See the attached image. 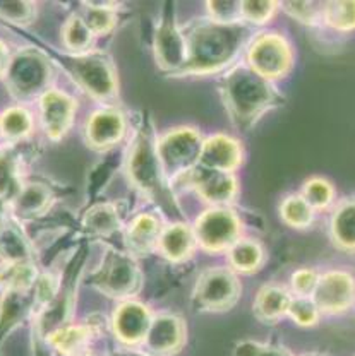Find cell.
I'll list each match as a JSON object with an SVG mask.
<instances>
[{
  "instance_id": "7402d4cb",
  "label": "cell",
  "mask_w": 355,
  "mask_h": 356,
  "mask_svg": "<svg viewBox=\"0 0 355 356\" xmlns=\"http://www.w3.org/2000/svg\"><path fill=\"white\" fill-rule=\"evenodd\" d=\"M160 235L161 229L157 218H153L151 214H141L129 225L125 242L132 254L143 255L155 248V245H158Z\"/></svg>"
},
{
  "instance_id": "d590c367",
  "label": "cell",
  "mask_w": 355,
  "mask_h": 356,
  "mask_svg": "<svg viewBox=\"0 0 355 356\" xmlns=\"http://www.w3.org/2000/svg\"><path fill=\"white\" fill-rule=\"evenodd\" d=\"M288 315L299 325L309 327V325L316 324L317 318H320V309L313 302V298H309V296H299V298L292 300L290 307H288Z\"/></svg>"
},
{
  "instance_id": "4dcf8cb0",
  "label": "cell",
  "mask_w": 355,
  "mask_h": 356,
  "mask_svg": "<svg viewBox=\"0 0 355 356\" xmlns=\"http://www.w3.org/2000/svg\"><path fill=\"white\" fill-rule=\"evenodd\" d=\"M280 214H282L285 222H288L290 226L306 228L313 222L314 209L306 202L302 195H288L282 202Z\"/></svg>"
},
{
  "instance_id": "83f0119b",
  "label": "cell",
  "mask_w": 355,
  "mask_h": 356,
  "mask_svg": "<svg viewBox=\"0 0 355 356\" xmlns=\"http://www.w3.org/2000/svg\"><path fill=\"white\" fill-rule=\"evenodd\" d=\"M21 184L19 180V166L16 158L9 151H0V199L13 200L19 194Z\"/></svg>"
},
{
  "instance_id": "e575fe53",
  "label": "cell",
  "mask_w": 355,
  "mask_h": 356,
  "mask_svg": "<svg viewBox=\"0 0 355 356\" xmlns=\"http://www.w3.org/2000/svg\"><path fill=\"white\" fill-rule=\"evenodd\" d=\"M84 22L91 33L102 35V33H109L116 24V16L112 13V6H100V3H91L86 7V14L83 16Z\"/></svg>"
},
{
  "instance_id": "cb8c5ba5",
  "label": "cell",
  "mask_w": 355,
  "mask_h": 356,
  "mask_svg": "<svg viewBox=\"0 0 355 356\" xmlns=\"http://www.w3.org/2000/svg\"><path fill=\"white\" fill-rule=\"evenodd\" d=\"M290 303L292 298L287 289L269 284V286H262L258 293L256 302H254V312L261 321L275 322L285 314H288Z\"/></svg>"
},
{
  "instance_id": "1f68e13d",
  "label": "cell",
  "mask_w": 355,
  "mask_h": 356,
  "mask_svg": "<svg viewBox=\"0 0 355 356\" xmlns=\"http://www.w3.org/2000/svg\"><path fill=\"white\" fill-rule=\"evenodd\" d=\"M302 197L314 211L326 209L335 200V187L326 178H310L302 188Z\"/></svg>"
},
{
  "instance_id": "ba28073f",
  "label": "cell",
  "mask_w": 355,
  "mask_h": 356,
  "mask_svg": "<svg viewBox=\"0 0 355 356\" xmlns=\"http://www.w3.org/2000/svg\"><path fill=\"white\" fill-rule=\"evenodd\" d=\"M240 222L232 211L223 207H213L206 211L196 221V242L212 252L230 248L239 238Z\"/></svg>"
},
{
  "instance_id": "74e56055",
  "label": "cell",
  "mask_w": 355,
  "mask_h": 356,
  "mask_svg": "<svg viewBox=\"0 0 355 356\" xmlns=\"http://www.w3.org/2000/svg\"><path fill=\"white\" fill-rule=\"evenodd\" d=\"M276 10L275 2H244L240 3V14L251 22H265Z\"/></svg>"
},
{
  "instance_id": "d6a6232c",
  "label": "cell",
  "mask_w": 355,
  "mask_h": 356,
  "mask_svg": "<svg viewBox=\"0 0 355 356\" xmlns=\"http://www.w3.org/2000/svg\"><path fill=\"white\" fill-rule=\"evenodd\" d=\"M84 225L96 235H110L118 228V216L112 206L103 204V206H96L91 211H88Z\"/></svg>"
},
{
  "instance_id": "9c48e42d",
  "label": "cell",
  "mask_w": 355,
  "mask_h": 356,
  "mask_svg": "<svg viewBox=\"0 0 355 356\" xmlns=\"http://www.w3.org/2000/svg\"><path fill=\"white\" fill-rule=\"evenodd\" d=\"M313 302L324 314H342L355 302V280L347 270H328L320 276Z\"/></svg>"
},
{
  "instance_id": "5bb4252c",
  "label": "cell",
  "mask_w": 355,
  "mask_h": 356,
  "mask_svg": "<svg viewBox=\"0 0 355 356\" xmlns=\"http://www.w3.org/2000/svg\"><path fill=\"white\" fill-rule=\"evenodd\" d=\"M157 60L164 70L184 69L187 62V42L173 19L161 21L157 31Z\"/></svg>"
},
{
  "instance_id": "f1b7e54d",
  "label": "cell",
  "mask_w": 355,
  "mask_h": 356,
  "mask_svg": "<svg viewBox=\"0 0 355 356\" xmlns=\"http://www.w3.org/2000/svg\"><path fill=\"white\" fill-rule=\"evenodd\" d=\"M90 337V329L72 325V327H61L48 336L52 346L62 355H74Z\"/></svg>"
},
{
  "instance_id": "4316f807",
  "label": "cell",
  "mask_w": 355,
  "mask_h": 356,
  "mask_svg": "<svg viewBox=\"0 0 355 356\" xmlns=\"http://www.w3.org/2000/svg\"><path fill=\"white\" fill-rule=\"evenodd\" d=\"M228 261L239 273H253L260 267L262 261L261 247L258 243L249 242V240H242V242L237 240L228 248Z\"/></svg>"
},
{
  "instance_id": "52a82bcc",
  "label": "cell",
  "mask_w": 355,
  "mask_h": 356,
  "mask_svg": "<svg viewBox=\"0 0 355 356\" xmlns=\"http://www.w3.org/2000/svg\"><path fill=\"white\" fill-rule=\"evenodd\" d=\"M74 79L98 99H110L117 92V79L112 65L103 55L83 54L69 60Z\"/></svg>"
},
{
  "instance_id": "603a6c76",
  "label": "cell",
  "mask_w": 355,
  "mask_h": 356,
  "mask_svg": "<svg viewBox=\"0 0 355 356\" xmlns=\"http://www.w3.org/2000/svg\"><path fill=\"white\" fill-rule=\"evenodd\" d=\"M194 243L196 235L192 233L189 226L175 222V225L168 226L161 232L160 240H158V248L166 259L179 262L189 257Z\"/></svg>"
},
{
  "instance_id": "e0dca14e",
  "label": "cell",
  "mask_w": 355,
  "mask_h": 356,
  "mask_svg": "<svg viewBox=\"0 0 355 356\" xmlns=\"http://www.w3.org/2000/svg\"><path fill=\"white\" fill-rule=\"evenodd\" d=\"M125 132V118L118 110H98L88 120V143L96 149L116 146Z\"/></svg>"
},
{
  "instance_id": "60d3db41",
  "label": "cell",
  "mask_w": 355,
  "mask_h": 356,
  "mask_svg": "<svg viewBox=\"0 0 355 356\" xmlns=\"http://www.w3.org/2000/svg\"><path fill=\"white\" fill-rule=\"evenodd\" d=\"M320 276L313 269H301L292 276V288L299 296H313Z\"/></svg>"
},
{
  "instance_id": "30bf717a",
  "label": "cell",
  "mask_w": 355,
  "mask_h": 356,
  "mask_svg": "<svg viewBox=\"0 0 355 356\" xmlns=\"http://www.w3.org/2000/svg\"><path fill=\"white\" fill-rule=\"evenodd\" d=\"M95 284L106 295L125 298L138 291L139 270L127 255L110 252L102 269L95 274Z\"/></svg>"
},
{
  "instance_id": "44dd1931",
  "label": "cell",
  "mask_w": 355,
  "mask_h": 356,
  "mask_svg": "<svg viewBox=\"0 0 355 356\" xmlns=\"http://www.w3.org/2000/svg\"><path fill=\"white\" fill-rule=\"evenodd\" d=\"M52 192L48 191L47 185L40 181L23 185L19 194L10 200L13 213L21 220H31V218L40 216L50 204Z\"/></svg>"
},
{
  "instance_id": "8d00e7d4",
  "label": "cell",
  "mask_w": 355,
  "mask_h": 356,
  "mask_svg": "<svg viewBox=\"0 0 355 356\" xmlns=\"http://www.w3.org/2000/svg\"><path fill=\"white\" fill-rule=\"evenodd\" d=\"M35 14V7L29 2H0V17L17 24L28 22Z\"/></svg>"
},
{
  "instance_id": "2e32d148",
  "label": "cell",
  "mask_w": 355,
  "mask_h": 356,
  "mask_svg": "<svg viewBox=\"0 0 355 356\" xmlns=\"http://www.w3.org/2000/svg\"><path fill=\"white\" fill-rule=\"evenodd\" d=\"M151 322L153 318L146 307L138 302H125L116 310L113 329L122 343L138 344L146 337Z\"/></svg>"
},
{
  "instance_id": "ee69618b",
  "label": "cell",
  "mask_w": 355,
  "mask_h": 356,
  "mask_svg": "<svg viewBox=\"0 0 355 356\" xmlns=\"http://www.w3.org/2000/svg\"><path fill=\"white\" fill-rule=\"evenodd\" d=\"M0 136H2V132H0Z\"/></svg>"
},
{
  "instance_id": "d6986e66",
  "label": "cell",
  "mask_w": 355,
  "mask_h": 356,
  "mask_svg": "<svg viewBox=\"0 0 355 356\" xmlns=\"http://www.w3.org/2000/svg\"><path fill=\"white\" fill-rule=\"evenodd\" d=\"M0 259L6 264L31 262V247L19 226L0 211Z\"/></svg>"
},
{
  "instance_id": "ab89813d",
  "label": "cell",
  "mask_w": 355,
  "mask_h": 356,
  "mask_svg": "<svg viewBox=\"0 0 355 356\" xmlns=\"http://www.w3.org/2000/svg\"><path fill=\"white\" fill-rule=\"evenodd\" d=\"M235 356H292L287 350L276 346H262L253 341H244L235 348Z\"/></svg>"
},
{
  "instance_id": "f35d334b",
  "label": "cell",
  "mask_w": 355,
  "mask_h": 356,
  "mask_svg": "<svg viewBox=\"0 0 355 356\" xmlns=\"http://www.w3.org/2000/svg\"><path fill=\"white\" fill-rule=\"evenodd\" d=\"M323 6H321V3L309 2H292L285 3L283 9L288 10V13L294 17H297V19L304 22H314L316 19H320V17H323Z\"/></svg>"
},
{
  "instance_id": "8992f818",
  "label": "cell",
  "mask_w": 355,
  "mask_h": 356,
  "mask_svg": "<svg viewBox=\"0 0 355 356\" xmlns=\"http://www.w3.org/2000/svg\"><path fill=\"white\" fill-rule=\"evenodd\" d=\"M240 295L237 276L228 269H208L199 276L194 289V303L201 310L221 312L230 309Z\"/></svg>"
},
{
  "instance_id": "f6af8a7d",
  "label": "cell",
  "mask_w": 355,
  "mask_h": 356,
  "mask_svg": "<svg viewBox=\"0 0 355 356\" xmlns=\"http://www.w3.org/2000/svg\"><path fill=\"white\" fill-rule=\"evenodd\" d=\"M84 356H86V355H84Z\"/></svg>"
},
{
  "instance_id": "3957f363",
  "label": "cell",
  "mask_w": 355,
  "mask_h": 356,
  "mask_svg": "<svg viewBox=\"0 0 355 356\" xmlns=\"http://www.w3.org/2000/svg\"><path fill=\"white\" fill-rule=\"evenodd\" d=\"M7 86L17 99H31L45 95L50 81V65L47 58L35 50H23L10 58L6 72Z\"/></svg>"
},
{
  "instance_id": "8fae6325",
  "label": "cell",
  "mask_w": 355,
  "mask_h": 356,
  "mask_svg": "<svg viewBox=\"0 0 355 356\" xmlns=\"http://www.w3.org/2000/svg\"><path fill=\"white\" fill-rule=\"evenodd\" d=\"M249 62L251 69L266 79L280 77L290 69L292 48L280 35H262L251 47Z\"/></svg>"
},
{
  "instance_id": "7bdbcfd3",
  "label": "cell",
  "mask_w": 355,
  "mask_h": 356,
  "mask_svg": "<svg viewBox=\"0 0 355 356\" xmlns=\"http://www.w3.org/2000/svg\"><path fill=\"white\" fill-rule=\"evenodd\" d=\"M10 55H9V50H7L6 43L0 42V76H3V74L7 72V69H9V64H10Z\"/></svg>"
},
{
  "instance_id": "ffe728a7",
  "label": "cell",
  "mask_w": 355,
  "mask_h": 356,
  "mask_svg": "<svg viewBox=\"0 0 355 356\" xmlns=\"http://www.w3.org/2000/svg\"><path fill=\"white\" fill-rule=\"evenodd\" d=\"M330 229L336 247L345 252H355V195L343 199L335 207Z\"/></svg>"
},
{
  "instance_id": "5b68a950",
  "label": "cell",
  "mask_w": 355,
  "mask_h": 356,
  "mask_svg": "<svg viewBox=\"0 0 355 356\" xmlns=\"http://www.w3.org/2000/svg\"><path fill=\"white\" fill-rule=\"evenodd\" d=\"M129 177L136 185L153 197H164V170L158 159L157 144L150 134L139 132L129 153Z\"/></svg>"
},
{
  "instance_id": "836d02e7",
  "label": "cell",
  "mask_w": 355,
  "mask_h": 356,
  "mask_svg": "<svg viewBox=\"0 0 355 356\" xmlns=\"http://www.w3.org/2000/svg\"><path fill=\"white\" fill-rule=\"evenodd\" d=\"M91 38H93V33L88 28V24L84 22L83 17L72 16L71 19L65 22L64 26V42L65 47L71 48L72 51L77 54H83L90 48Z\"/></svg>"
},
{
  "instance_id": "277c9868",
  "label": "cell",
  "mask_w": 355,
  "mask_h": 356,
  "mask_svg": "<svg viewBox=\"0 0 355 356\" xmlns=\"http://www.w3.org/2000/svg\"><path fill=\"white\" fill-rule=\"evenodd\" d=\"M203 149L201 136L194 129H177L157 143V153L166 177H177L199 163Z\"/></svg>"
},
{
  "instance_id": "bcb514c9",
  "label": "cell",
  "mask_w": 355,
  "mask_h": 356,
  "mask_svg": "<svg viewBox=\"0 0 355 356\" xmlns=\"http://www.w3.org/2000/svg\"><path fill=\"white\" fill-rule=\"evenodd\" d=\"M310 356H313V355H310Z\"/></svg>"
},
{
  "instance_id": "484cf974",
  "label": "cell",
  "mask_w": 355,
  "mask_h": 356,
  "mask_svg": "<svg viewBox=\"0 0 355 356\" xmlns=\"http://www.w3.org/2000/svg\"><path fill=\"white\" fill-rule=\"evenodd\" d=\"M33 131V118L24 108H7L0 115V132L9 140H19Z\"/></svg>"
},
{
  "instance_id": "6da1fadb",
  "label": "cell",
  "mask_w": 355,
  "mask_h": 356,
  "mask_svg": "<svg viewBox=\"0 0 355 356\" xmlns=\"http://www.w3.org/2000/svg\"><path fill=\"white\" fill-rule=\"evenodd\" d=\"M187 62L182 70L187 72H213L239 54L244 42V28L239 24L206 22L196 26L186 38Z\"/></svg>"
},
{
  "instance_id": "d4e9b609",
  "label": "cell",
  "mask_w": 355,
  "mask_h": 356,
  "mask_svg": "<svg viewBox=\"0 0 355 356\" xmlns=\"http://www.w3.org/2000/svg\"><path fill=\"white\" fill-rule=\"evenodd\" d=\"M36 283V269L31 262L3 264L0 269V286L7 291H26Z\"/></svg>"
},
{
  "instance_id": "7a4b0ae2",
  "label": "cell",
  "mask_w": 355,
  "mask_h": 356,
  "mask_svg": "<svg viewBox=\"0 0 355 356\" xmlns=\"http://www.w3.org/2000/svg\"><path fill=\"white\" fill-rule=\"evenodd\" d=\"M223 98L239 127L254 124L275 103L276 95L268 79L249 67H237L223 79Z\"/></svg>"
},
{
  "instance_id": "7c38bea8",
  "label": "cell",
  "mask_w": 355,
  "mask_h": 356,
  "mask_svg": "<svg viewBox=\"0 0 355 356\" xmlns=\"http://www.w3.org/2000/svg\"><path fill=\"white\" fill-rule=\"evenodd\" d=\"M40 108H42V124L47 136L54 140L64 137L71 127L74 110H76V103L71 96L57 89H48L40 99Z\"/></svg>"
},
{
  "instance_id": "f546056e",
  "label": "cell",
  "mask_w": 355,
  "mask_h": 356,
  "mask_svg": "<svg viewBox=\"0 0 355 356\" xmlns=\"http://www.w3.org/2000/svg\"><path fill=\"white\" fill-rule=\"evenodd\" d=\"M323 19L336 31L355 29V2H328L323 6Z\"/></svg>"
},
{
  "instance_id": "ac0fdd59",
  "label": "cell",
  "mask_w": 355,
  "mask_h": 356,
  "mask_svg": "<svg viewBox=\"0 0 355 356\" xmlns=\"http://www.w3.org/2000/svg\"><path fill=\"white\" fill-rule=\"evenodd\" d=\"M192 181H194L199 195L208 202L225 204L235 197L237 181L230 173L214 172V170L199 166L192 173Z\"/></svg>"
},
{
  "instance_id": "4fadbf2b",
  "label": "cell",
  "mask_w": 355,
  "mask_h": 356,
  "mask_svg": "<svg viewBox=\"0 0 355 356\" xmlns=\"http://www.w3.org/2000/svg\"><path fill=\"white\" fill-rule=\"evenodd\" d=\"M184 325L175 315H160L153 318L144 337V351L151 356H168L182 348Z\"/></svg>"
},
{
  "instance_id": "9a60e30c",
  "label": "cell",
  "mask_w": 355,
  "mask_h": 356,
  "mask_svg": "<svg viewBox=\"0 0 355 356\" xmlns=\"http://www.w3.org/2000/svg\"><path fill=\"white\" fill-rule=\"evenodd\" d=\"M242 161V147L235 139L228 136L210 137L203 143L201 158H199V166L214 172L230 173Z\"/></svg>"
},
{
  "instance_id": "b9f144b4",
  "label": "cell",
  "mask_w": 355,
  "mask_h": 356,
  "mask_svg": "<svg viewBox=\"0 0 355 356\" xmlns=\"http://www.w3.org/2000/svg\"><path fill=\"white\" fill-rule=\"evenodd\" d=\"M208 9L214 17V22H221V24H232L235 17L242 16L240 3L237 2H210Z\"/></svg>"
}]
</instances>
